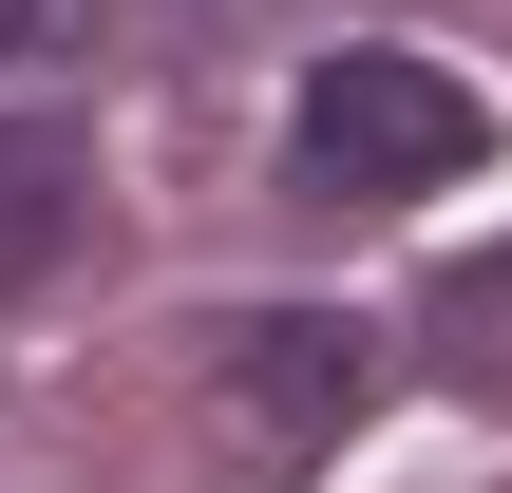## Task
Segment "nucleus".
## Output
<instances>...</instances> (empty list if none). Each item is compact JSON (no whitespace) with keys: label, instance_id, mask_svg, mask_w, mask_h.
I'll return each mask as SVG.
<instances>
[{"label":"nucleus","instance_id":"nucleus-1","mask_svg":"<svg viewBox=\"0 0 512 493\" xmlns=\"http://www.w3.org/2000/svg\"><path fill=\"white\" fill-rule=\"evenodd\" d=\"M494 152V114L437 76V57H399V38H342L323 76H304V114H285V171L323 190V209H418V190H456Z\"/></svg>","mask_w":512,"mask_h":493},{"label":"nucleus","instance_id":"nucleus-2","mask_svg":"<svg viewBox=\"0 0 512 493\" xmlns=\"http://www.w3.org/2000/svg\"><path fill=\"white\" fill-rule=\"evenodd\" d=\"M209 380H228V418H247V456H342L361 437V399H380V342L342 323V304H266V323H228L209 342Z\"/></svg>","mask_w":512,"mask_h":493},{"label":"nucleus","instance_id":"nucleus-3","mask_svg":"<svg viewBox=\"0 0 512 493\" xmlns=\"http://www.w3.org/2000/svg\"><path fill=\"white\" fill-rule=\"evenodd\" d=\"M76 228H95V152H76V114H0V304H38V285L76 266Z\"/></svg>","mask_w":512,"mask_h":493},{"label":"nucleus","instance_id":"nucleus-4","mask_svg":"<svg viewBox=\"0 0 512 493\" xmlns=\"http://www.w3.org/2000/svg\"><path fill=\"white\" fill-rule=\"evenodd\" d=\"M437 380H475V399H512V247H475V266H437Z\"/></svg>","mask_w":512,"mask_h":493},{"label":"nucleus","instance_id":"nucleus-5","mask_svg":"<svg viewBox=\"0 0 512 493\" xmlns=\"http://www.w3.org/2000/svg\"><path fill=\"white\" fill-rule=\"evenodd\" d=\"M38 19H57V0H0V57H19V38H38Z\"/></svg>","mask_w":512,"mask_h":493}]
</instances>
